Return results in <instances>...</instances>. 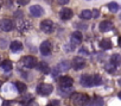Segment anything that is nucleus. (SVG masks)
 <instances>
[{"mask_svg":"<svg viewBox=\"0 0 121 106\" xmlns=\"http://www.w3.org/2000/svg\"><path fill=\"white\" fill-rule=\"evenodd\" d=\"M73 99V102L80 105V106H88L89 102H90V99L87 94H81V93H75L73 94L71 97Z\"/></svg>","mask_w":121,"mask_h":106,"instance_id":"1","label":"nucleus"},{"mask_svg":"<svg viewBox=\"0 0 121 106\" xmlns=\"http://www.w3.org/2000/svg\"><path fill=\"white\" fill-rule=\"evenodd\" d=\"M53 91V87L50 83H39L37 86V93L40 95H50Z\"/></svg>","mask_w":121,"mask_h":106,"instance_id":"2","label":"nucleus"},{"mask_svg":"<svg viewBox=\"0 0 121 106\" xmlns=\"http://www.w3.org/2000/svg\"><path fill=\"white\" fill-rule=\"evenodd\" d=\"M22 62H23V65H24L26 68H29V69H32V68L37 67V60H36V57H33V56H25V57L22 59Z\"/></svg>","mask_w":121,"mask_h":106,"instance_id":"3","label":"nucleus"},{"mask_svg":"<svg viewBox=\"0 0 121 106\" xmlns=\"http://www.w3.org/2000/svg\"><path fill=\"white\" fill-rule=\"evenodd\" d=\"M39 51L43 56H50L51 55V43H50V41H44L39 46Z\"/></svg>","mask_w":121,"mask_h":106,"instance_id":"4","label":"nucleus"},{"mask_svg":"<svg viewBox=\"0 0 121 106\" xmlns=\"http://www.w3.org/2000/svg\"><path fill=\"white\" fill-rule=\"evenodd\" d=\"M82 39H83L82 33H81L80 31H75V32H73L71 36H70V44L75 48L76 45H80V44H81Z\"/></svg>","mask_w":121,"mask_h":106,"instance_id":"5","label":"nucleus"},{"mask_svg":"<svg viewBox=\"0 0 121 106\" xmlns=\"http://www.w3.org/2000/svg\"><path fill=\"white\" fill-rule=\"evenodd\" d=\"M30 14L35 18H38V17H42L44 14V9L40 6V5H32L30 7Z\"/></svg>","mask_w":121,"mask_h":106,"instance_id":"6","label":"nucleus"},{"mask_svg":"<svg viewBox=\"0 0 121 106\" xmlns=\"http://www.w3.org/2000/svg\"><path fill=\"white\" fill-rule=\"evenodd\" d=\"M73 67L75 70H81L86 67V60L82 59L81 56H76L73 59Z\"/></svg>","mask_w":121,"mask_h":106,"instance_id":"7","label":"nucleus"},{"mask_svg":"<svg viewBox=\"0 0 121 106\" xmlns=\"http://www.w3.org/2000/svg\"><path fill=\"white\" fill-rule=\"evenodd\" d=\"M40 29L44 33H51L53 31V23L49 19H45L40 23Z\"/></svg>","mask_w":121,"mask_h":106,"instance_id":"8","label":"nucleus"},{"mask_svg":"<svg viewBox=\"0 0 121 106\" xmlns=\"http://www.w3.org/2000/svg\"><path fill=\"white\" fill-rule=\"evenodd\" d=\"M30 28H31V22H29L26 19H19L17 23V30L19 32H25Z\"/></svg>","mask_w":121,"mask_h":106,"instance_id":"9","label":"nucleus"},{"mask_svg":"<svg viewBox=\"0 0 121 106\" xmlns=\"http://www.w3.org/2000/svg\"><path fill=\"white\" fill-rule=\"evenodd\" d=\"M13 22L9 18H4L0 20V29H1L3 31H11L13 29Z\"/></svg>","mask_w":121,"mask_h":106,"instance_id":"10","label":"nucleus"},{"mask_svg":"<svg viewBox=\"0 0 121 106\" xmlns=\"http://www.w3.org/2000/svg\"><path fill=\"white\" fill-rule=\"evenodd\" d=\"M81 85L83 87H91V86H94V83H93V76L89 75V74H83L81 76Z\"/></svg>","mask_w":121,"mask_h":106,"instance_id":"11","label":"nucleus"},{"mask_svg":"<svg viewBox=\"0 0 121 106\" xmlns=\"http://www.w3.org/2000/svg\"><path fill=\"white\" fill-rule=\"evenodd\" d=\"M70 67H71L70 61H68V60H62V61H60V62L56 66V69H57L58 72H67V70L70 69Z\"/></svg>","mask_w":121,"mask_h":106,"instance_id":"12","label":"nucleus"},{"mask_svg":"<svg viewBox=\"0 0 121 106\" xmlns=\"http://www.w3.org/2000/svg\"><path fill=\"white\" fill-rule=\"evenodd\" d=\"M73 16H74L73 10L68 9V7L60 10V12H59V17H60V19H63V20H69V19L73 18Z\"/></svg>","mask_w":121,"mask_h":106,"instance_id":"13","label":"nucleus"},{"mask_svg":"<svg viewBox=\"0 0 121 106\" xmlns=\"http://www.w3.org/2000/svg\"><path fill=\"white\" fill-rule=\"evenodd\" d=\"M113 28H114V25H113V23L110 20H103L102 23H100V26H99L101 32H108Z\"/></svg>","mask_w":121,"mask_h":106,"instance_id":"14","label":"nucleus"},{"mask_svg":"<svg viewBox=\"0 0 121 106\" xmlns=\"http://www.w3.org/2000/svg\"><path fill=\"white\" fill-rule=\"evenodd\" d=\"M74 83V80L70 76H62L59 79V85L62 87H71Z\"/></svg>","mask_w":121,"mask_h":106,"instance_id":"15","label":"nucleus"},{"mask_svg":"<svg viewBox=\"0 0 121 106\" xmlns=\"http://www.w3.org/2000/svg\"><path fill=\"white\" fill-rule=\"evenodd\" d=\"M10 48H11V51L12 52H19V51L23 50V44L19 41H13L10 44Z\"/></svg>","mask_w":121,"mask_h":106,"instance_id":"16","label":"nucleus"},{"mask_svg":"<svg viewBox=\"0 0 121 106\" xmlns=\"http://www.w3.org/2000/svg\"><path fill=\"white\" fill-rule=\"evenodd\" d=\"M37 69L40 70L43 74H49V73H50V67H49L48 63L44 62V61H42V62H39V63L37 65Z\"/></svg>","mask_w":121,"mask_h":106,"instance_id":"17","label":"nucleus"},{"mask_svg":"<svg viewBox=\"0 0 121 106\" xmlns=\"http://www.w3.org/2000/svg\"><path fill=\"white\" fill-rule=\"evenodd\" d=\"M110 63H113L115 67L121 66V55H119V54H113V55L110 56Z\"/></svg>","mask_w":121,"mask_h":106,"instance_id":"18","label":"nucleus"},{"mask_svg":"<svg viewBox=\"0 0 121 106\" xmlns=\"http://www.w3.org/2000/svg\"><path fill=\"white\" fill-rule=\"evenodd\" d=\"M1 68L5 72H11L12 68H13V65H12V62L10 60H5V61L1 62Z\"/></svg>","mask_w":121,"mask_h":106,"instance_id":"19","label":"nucleus"},{"mask_svg":"<svg viewBox=\"0 0 121 106\" xmlns=\"http://www.w3.org/2000/svg\"><path fill=\"white\" fill-rule=\"evenodd\" d=\"M80 17H81L82 19L89 20V19L93 17V12H91V11H89V10H83V11H81V13H80Z\"/></svg>","mask_w":121,"mask_h":106,"instance_id":"20","label":"nucleus"},{"mask_svg":"<svg viewBox=\"0 0 121 106\" xmlns=\"http://www.w3.org/2000/svg\"><path fill=\"white\" fill-rule=\"evenodd\" d=\"M100 48L103 49V50H108L112 48V42L109 39H102L100 42Z\"/></svg>","mask_w":121,"mask_h":106,"instance_id":"21","label":"nucleus"},{"mask_svg":"<svg viewBox=\"0 0 121 106\" xmlns=\"http://www.w3.org/2000/svg\"><path fill=\"white\" fill-rule=\"evenodd\" d=\"M16 87H17V91H18L19 93H25V92H26V89H27L26 85H25V83H23V82H20V81L16 82Z\"/></svg>","mask_w":121,"mask_h":106,"instance_id":"22","label":"nucleus"},{"mask_svg":"<svg viewBox=\"0 0 121 106\" xmlns=\"http://www.w3.org/2000/svg\"><path fill=\"white\" fill-rule=\"evenodd\" d=\"M93 83H94V86H100V85H102V78H101L100 74L93 75Z\"/></svg>","mask_w":121,"mask_h":106,"instance_id":"23","label":"nucleus"},{"mask_svg":"<svg viewBox=\"0 0 121 106\" xmlns=\"http://www.w3.org/2000/svg\"><path fill=\"white\" fill-rule=\"evenodd\" d=\"M108 9H109V11H110V12L115 13V12H117V11H119V4H116L115 1H112V3H109V4H108Z\"/></svg>","mask_w":121,"mask_h":106,"instance_id":"24","label":"nucleus"},{"mask_svg":"<svg viewBox=\"0 0 121 106\" xmlns=\"http://www.w3.org/2000/svg\"><path fill=\"white\" fill-rule=\"evenodd\" d=\"M73 91H71V87H60L59 88V93L62 94V95H68L70 94Z\"/></svg>","mask_w":121,"mask_h":106,"instance_id":"25","label":"nucleus"},{"mask_svg":"<svg viewBox=\"0 0 121 106\" xmlns=\"http://www.w3.org/2000/svg\"><path fill=\"white\" fill-rule=\"evenodd\" d=\"M104 68H106V70H107L108 73H112V74H113V73H115V69H116V67H115L113 63H110V62H109V63H107V65L104 66Z\"/></svg>","mask_w":121,"mask_h":106,"instance_id":"26","label":"nucleus"},{"mask_svg":"<svg viewBox=\"0 0 121 106\" xmlns=\"http://www.w3.org/2000/svg\"><path fill=\"white\" fill-rule=\"evenodd\" d=\"M74 26L76 29H81V30H87V28H88V25L86 23H75Z\"/></svg>","mask_w":121,"mask_h":106,"instance_id":"27","label":"nucleus"},{"mask_svg":"<svg viewBox=\"0 0 121 106\" xmlns=\"http://www.w3.org/2000/svg\"><path fill=\"white\" fill-rule=\"evenodd\" d=\"M103 105V100L100 97H95L94 98V106H102Z\"/></svg>","mask_w":121,"mask_h":106,"instance_id":"28","label":"nucleus"},{"mask_svg":"<svg viewBox=\"0 0 121 106\" xmlns=\"http://www.w3.org/2000/svg\"><path fill=\"white\" fill-rule=\"evenodd\" d=\"M6 46H7V41L4 39V38H1V39H0V48H1V49H5Z\"/></svg>","mask_w":121,"mask_h":106,"instance_id":"29","label":"nucleus"},{"mask_svg":"<svg viewBox=\"0 0 121 106\" xmlns=\"http://www.w3.org/2000/svg\"><path fill=\"white\" fill-rule=\"evenodd\" d=\"M73 49H74V46H73L71 44H67V45H64V50H65L67 52H71Z\"/></svg>","mask_w":121,"mask_h":106,"instance_id":"30","label":"nucleus"},{"mask_svg":"<svg viewBox=\"0 0 121 106\" xmlns=\"http://www.w3.org/2000/svg\"><path fill=\"white\" fill-rule=\"evenodd\" d=\"M80 54H81V55H86V56H89V52H88V50H87L86 48H81V49H80Z\"/></svg>","mask_w":121,"mask_h":106,"instance_id":"31","label":"nucleus"},{"mask_svg":"<svg viewBox=\"0 0 121 106\" xmlns=\"http://www.w3.org/2000/svg\"><path fill=\"white\" fill-rule=\"evenodd\" d=\"M4 1H5V4H6V7H12V5H13L12 0H4Z\"/></svg>","mask_w":121,"mask_h":106,"instance_id":"32","label":"nucleus"},{"mask_svg":"<svg viewBox=\"0 0 121 106\" xmlns=\"http://www.w3.org/2000/svg\"><path fill=\"white\" fill-rule=\"evenodd\" d=\"M29 1H30V0H18V4H20V5H26V4H29Z\"/></svg>","mask_w":121,"mask_h":106,"instance_id":"33","label":"nucleus"},{"mask_svg":"<svg viewBox=\"0 0 121 106\" xmlns=\"http://www.w3.org/2000/svg\"><path fill=\"white\" fill-rule=\"evenodd\" d=\"M93 16H94L95 18H99V16H100V12H99V10H94V11H93Z\"/></svg>","mask_w":121,"mask_h":106,"instance_id":"34","label":"nucleus"},{"mask_svg":"<svg viewBox=\"0 0 121 106\" xmlns=\"http://www.w3.org/2000/svg\"><path fill=\"white\" fill-rule=\"evenodd\" d=\"M57 1H58V4H60V5H65V4L69 3V0H57Z\"/></svg>","mask_w":121,"mask_h":106,"instance_id":"35","label":"nucleus"},{"mask_svg":"<svg viewBox=\"0 0 121 106\" xmlns=\"http://www.w3.org/2000/svg\"><path fill=\"white\" fill-rule=\"evenodd\" d=\"M14 16H16V17H19V18H22V17H23V14H22V11H16V12H14Z\"/></svg>","mask_w":121,"mask_h":106,"instance_id":"36","label":"nucleus"},{"mask_svg":"<svg viewBox=\"0 0 121 106\" xmlns=\"http://www.w3.org/2000/svg\"><path fill=\"white\" fill-rule=\"evenodd\" d=\"M10 104H11V102H10V101H5V102H4V105H3V106H10Z\"/></svg>","mask_w":121,"mask_h":106,"instance_id":"37","label":"nucleus"},{"mask_svg":"<svg viewBox=\"0 0 121 106\" xmlns=\"http://www.w3.org/2000/svg\"><path fill=\"white\" fill-rule=\"evenodd\" d=\"M117 43H119V46H121V37L119 38V41H117Z\"/></svg>","mask_w":121,"mask_h":106,"instance_id":"38","label":"nucleus"},{"mask_svg":"<svg viewBox=\"0 0 121 106\" xmlns=\"http://www.w3.org/2000/svg\"><path fill=\"white\" fill-rule=\"evenodd\" d=\"M46 1H48L49 4H51V1H52V0H46Z\"/></svg>","mask_w":121,"mask_h":106,"instance_id":"39","label":"nucleus"},{"mask_svg":"<svg viewBox=\"0 0 121 106\" xmlns=\"http://www.w3.org/2000/svg\"><path fill=\"white\" fill-rule=\"evenodd\" d=\"M119 98H120V99H121V92H120V93H119Z\"/></svg>","mask_w":121,"mask_h":106,"instance_id":"40","label":"nucleus"},{"mask_svg":"<svg viewBox=\"0 0 121 106\" xmlns=\"http://www.w3.org/2000/svg\"><path fill=\"white\" fill-rule=\"evenodd\" d=\"M119 83H120V85H121V79H120V81H119Z\"/></svg>","mask_w":121,"mask_h":106,"instance_id":"41","label":"nucleus"},{"mask_svg":"<svg viewBox=\"0 0 121 106\" xmlns=\"http://www.w3.org/2000/svg\"><path fill=\"white\" fill-rule=\"evenodd\" d=\"M119 17H120V19H121V13H120V16H119Z\"/></svg>","mask_w":121,"mask_h":106,"instance_id":"42","label":"nucleus"},{"mask_svg":"<svg viewBox=\"0 0 121 106\" xmlns=\"http://www.w3.org/2000/svg\"><path fill=\"white\" fill-rule=\"evenodd\" d=\"M0 87H1V85H0Z\"/></svg>","mask_w":121,"mask_h":106,"instance_id":"43","label":"nucleus"}]
</instances>
